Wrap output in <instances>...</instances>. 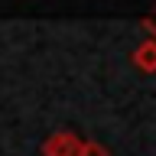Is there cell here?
Segmentation results:
<instances>
[{"instance_id": "obj_1", "label": "cell", "mask_w": 156, "mask_h": 156, "mask_svg": "<svg viewBox=\"0 0 156 156\" xmlns=\"http://www.w3.org/2000/svg\"><path fill=\"white\" fill-rule=\"evenodd\" d=\"M81 146H85V140L75 130H55L46 136L42 156H81Z\"/></svg>"}, {"instance_id": "obj_2", "label": "cell", "mask_w": 156, "mask_h": 156, "mask_svg": "<svg viewBox=\"0 0 156 156\" xmlns=\"http://www.w3.org/2000/svg\"><path fill=\"white\" fill-rule=\"evenodd\" d=\"M133 65L140 68V72H146V75H153V72H156V39L146 36L143 42L133 49Z\"/></svg>"}, {"instance_id": "obj_3", "label": "cell", "mask_w": 156, "mask_h": 156, "mask_svg": "<svg viewBox=\"0 0 156 156\" xmlns=\"http://www.w3.org/2000/svg\"><path fill=\"white\" fill-rule=\"evenodd\" d=\"M81 156H111V150H107L104 143H98V140H85V146H81Z\"/></svg>"}, {"instance_id": "obj_4", "label": "cell", "mask_w": 156, "mask_h": 156, "mask_svg": "<svg viewBox=\"0 0 156 156\" xmlns=\"http://www.w3.org/2000/svg\"><path fill=\"white\" fill-rule=\"evenodd\" d=\"M140 26L146 29V36H150V39H156V7L150 10V13H146L143 20H140Z\"/></svg>"}]
</instances>
